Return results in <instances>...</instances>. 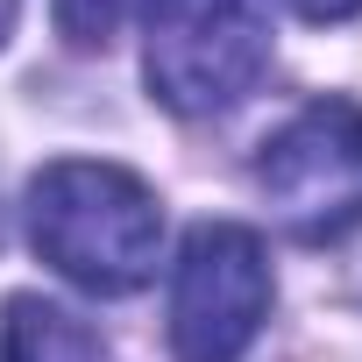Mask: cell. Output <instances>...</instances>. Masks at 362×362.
Wrapping results in <instances>:
<instances>
[{
  "label": "cell",
  "instance_id": "cell-1",
  "mask_svg": "<svg viewBox=\"0 0 362 362\" xmlns=\"http://www.w3.org/2000/svg\"><path fill=\"white\" fill-rule=\"evenodd\" d=\"M29 242L36 256L93 298H128L156 277L163 206L121 163L64 156L29 185Z\"/></svg>",
  "mask_w": 362,
  "mask_h": 362
},
{
  "label": "cell",
  "instance_id": "cell-2",
  "mask_svg": "<svg viewBox=\"0 0 362 362\" xmlns=\"http://www.w3.org/2000/svg\"><path fill=\"white\" fill-rule=\"evenodd\" d=\"M142 71L170 114H228L270 71V0H149Z\"/></svg>",
  "mask_w": 362,
  "mask_h": 362
},
{
  "label": "cell",
  "instance_id": "cell-3",
  "mask_svg": "<svg viewBox=\"0 0 362 362\" xmlns=\"http://www.w3.org/2000/svg\"><path fill=\"white\" fill-rule=\"evenodd\" d=\"M256 192L284 221L291 242H348L362 228V107L313 100L298 107L256 156Z\"/></svg>",
  "mask_w": 362,
  "mask_h": 362
},
{
  "label": "cell",
  "instance_id": "cell-4",
  "mask_svg": "<svg viewBox=\"0 0 362 362\" xmlns=\"http://www.w3.org/2000/svg\"><path fill=\"white\" fill-rule=\"evenodd\" d=\"M277 277L242 221H206L185 235L170 270V362H242L270 320Z\"/></svg>",
  "mask_w": 362,
  "mask_h": 362
},
{
  "label": "cell",
  "instance_id": "cell-5",
  "mask_svg": "<svg viewBox=\"0 0 362 362\" xmlns=\"http://www.w3.org/2000/svg\"><path fill=\"white\" fill-rule=\"evenodd\" d=\"M0 362H114V355L71 305L22 291L0 305Z\"/></svg>",
  "mask_w": 362,
  "mask_h": 362
},
{
  "label": "cell",
  "instance_id": "cell-6",
  "mask_svg": "<svg viewBox=\"0 0 362 362\" xmlns=\"http://www.w3.org/2000/svg\"><path fill=\"white\" fill-rule=\"evenodd\" d=\"M135 0H57V36L71 50H107Z\"/></svg>",
  "mask_w": 362,
  "mask_h": 362
},
{
  "label": "cell",
  "instance_id": "cell-7",
  "mask_svg": "<svg viewBox=\"0 0 362 362\" xmlns=\"http://www.w3.org/2000/svg\"><path fill=\"white\" fill-rule=\"evenodd\" d=\"M291 8L305 22H348V15H362V0H291Z\"/></svg>",
  "mask_w": 362,
  "mask_h": 362
},
{
  "label": "cell",
  "instance_id": "cell-8",
  "mask_svg": "<svg viewBox=\"0 0 362 362\" xmlns=\"http://www.w3.org/2000/svg\"><path fill=\"white\" fill-rule=\"evenodd\" d=\"M15 8L22 0H0V43H8V29H15Z\"/></svg>",
  "mask_w": 362,
  "mask_h": 362
}]
</instances>
